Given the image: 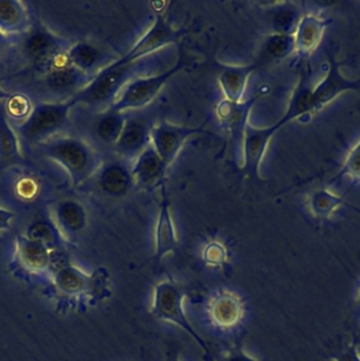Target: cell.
Returning a JSON list of instances; mask_svg holds the SVG:
<instances>
[{"instance_id": "1", "label": "cell", "mask_w": 360, "mask_h": 361, "mask_svg": "<svg viewBox=\"0 0 360 361\" xmlns=\"http://www.w3.org/2000/svg\"><path fill=\"white\" fill-rule=\"evenodd\" d=\"M44 155L67 172L73 187L88 180L99 170V157L90 145L76 137H57L47 141Z\"/></svg>"}, {"instance_id": "2", "label": "cell", "mask_w": 360, "mask_h": 361, "mask_svg": "<svg viewBox=\"0 0 360 361\" xmlns=\"http://www.w3.org/2000/svg\"><path fill=\"white\" fill-rule=\"evenodd\" d=\"M140 62L141 61L123 66H116L110 63L93 75L86 85L74 94L76 104L82 103L89 106H106V109H109L120 96L123 88L135 79L136 73L142 67Z\"/></svg>"}, {"instance_id": "3", "label": "cell", "mask_w": 360, "mask_h": 361, "mask_svg": "<svg viewBox=\"0 0 360 361\" xmlns=\"http://www.w3.org/2000/svg\"><path fill=\"white\" fill-rule=\"evenodd\" d=\"M76 105L73 97L61 102L38 103L19 126V134L29 142L48 140L65 128L70 111Z\"/></svg>"}, {"instance_id": "4", "label": "cell", "mask_w": 360, "mask_h": 361, "mask_svg": "<svg viewBox=\"0 0 360 361\" xmlns=\"http://www.w3.org/2000/svg\"><path fill=\"white\" fill-rule=\"evenodd\" d=\"M186 59L180 56L173 66L162 73L150 77L135 78L123 88L120 96L114 101L110 109L120 113H126L148 106L158 96L165 84L174 75L186 68Z\"/></svg>"}, {"instance_id": "5", "label": "cell", "mask_w": 360, "mask_h": 361, "mask_svg": "<svg viewBox=\"0 0 360 361\" xmlns=\"http://www.w3.org/2000/svg\"><path fill=\"white\" fill-rule=\"evenodd\" d=\"M184 295L179 287L169 281L159 283L155 286L152 297V314L158 319L174 324L184 329L188 335L194 339L199 348L209 354L210 350L207 341L198 335L188 322L184 310Z\"/></svg>"}, {"instance_id": "6", "label": "cell", "mask_w": 360, "mask_h": 361, "mask_svg": "<svg viewBox=\"0 0 360 361\" xmlns=\"http://www.w3.org/2000/svg\"><path fill=\"white\" fill-rule=\"evenodd\" d=\"M186 33V31L172 26L164 16L159 14L155 18L152 26L136 42L135 45L124 56L112 63L116 66H123L139 62L167 46L177 43Z\"/></svg>"}, {"instance_id": "7", "label": "cell", "mask_w": 360, "mask_h": 361, "mask_svg": "<svg viewBox=\"0 0 360 361\" xmlns=\"http://www.w3.org/2000/svg\"><path fill=\"white\" fill-rule=\"evenodd\" d=\"M203 126H177L162 121L152 126L150 145L167 169L175 161L186 141L196 135L205 134Z\"/></svg>"}, {"instance_id": "8", "label": "cell", "mask_w": 360, "mask_h": 361, "mask_svg": "<svg viewBox=\"0 0 360 361\" xmlns=\"http://www.w3.org/2000/svg\"><path fill=\"white\" fill-rule=\"evenodd\" d=\"M104 269L97 270L92 276L83 272L76 266L65 265L59 268L53 276L55 287L64 295H78L83 293L100 297L106 290V278Z\"/></svg>"}, {"instance_id": "9", "label": "cell", "mask_w": 360, "mask_h": 361, "mask_svg": "<svg viewBox=\"0 0 360 361\" xmlns=\"http://www.w3.org/2000/svg\"><path fill=\"white\" fill-rule=\"evenodd\" d=\"M281 128L277 123L266 128H256L248 123L241 140L243 168L253 178H258L260 166L273 135Z\"/></svg>"}, {"instance_id": "10", "label": "cell", "mask_w": 360, "mask_h": 361, "mask_svg": "<svg viewBox=\"0 0 360 361\" xmlns=\"http://www.w3.org/2000/svg\"><path fill=\"white\" fill-rule=\"evenodd\" d=\"M360 90V78L357 80L347 79L341 73L340 64L335 56L328 59V71L321 82L313 87V96L316 111L324 109L343 92Z\"/></svg>"}, {"instance_id": "11", "label": "cell", "mask_w": 360, "mask_h": 361, "mask_svg": "<svg viewBox=\"0 0 360 361\" xmlns=\"http://www.w3.org/2000/svg\"><path fill=\"white\" fill-rule=\"evenodd\" d=\"M152 126L143 117H127L124 128L114 145L116 153L126 159L135 160L150 145Z\"/></svg>"}, {"instance_id": "12", "label": "cell", "mask_w": 360, "mask_h": 361, "mask_svg": "<svg viewBox=\"0 0 360 361\" xmlns=\"http://www.w3.org/2000/svg\"><path fill=\"white\" fill-rule=\"evenodd\" d=\"M63 43L44 27H36L25 37L23 51L34 64L51 67L61 52Z\"/></svg>"}, {"instance_id": "13", "label": "cell", "mask_w": 360, "mask_h": 361, "mask_svg": "<svg viewBox=\"0 0 360 361\" xmlns=\"http://www.w3.org/2000/svg\"><path fill=\"white\" fill-rule=\"evenodd\" d=\"M160 187L161 200L155 227V257L158 261L169 253L173 252L178 245L177 234L169 209V200L164 183Z\"/></svg>"}, {"instance_id": "14", "label": "cell", "mask_w": 360, "mask_h": 361, "mask_svg": "<svg viewBox=\"0 0 360 361\" xmlns=\"http://www.w3.org/2000/svg\"><path fill=\"white\" fill-rule=\"evenodd\" d=\"M313 87L311 83V71L309 66H303L299 77L298 83L292 92V98L288 103L286 113L277 122L281 128L289 122L299 119L303 116L315 113L316 106L313 96Z\"/></svg>"}, {"instance_id": "15", "label": "cell", "mask_w": 360, "mask_h": 361, "mask_svg": "<svg viewBox=\"0 0 360 361\" xmlns=\"http://www.w3.org/2000/svg\"><path fill=\"white\" fill-rule=\"evenodd\" d=\"M328 25V20L313 14H306L301 18L294 30V39L296 52L302 60H308L321 44Z\"/></svg>"}, {"instance_id": "16", "label": "cell", "mask_w": 360, "mask_h": 361, "mask_svg": "<svg viewBox=\"0 0 360 361\" xmlns=\"http://www.w3.org/2000/svg\"><path fill=\"white\" fill-rule=\"evenodd\" d=\"M131 169L133 181L142 187L162 185L167 171V166L152 145L133 160Z\"/></svg>"}, {"instance_id": "17", "label": "cell", "mask_w": 360, "mask_h": 361, "mask_svg": "<svg viewBox=\"0 0 360 361\" xmlns=\"http://www.w3.org/2000/svg\"><path fill=\"white\" fill-rule=\"evenodd\" d=\"M258 68L256 63L241 66H227L218 75V83L224 100L231 103L243 102L250 75Z\"/></svg>"}, {"instance_id": "18", "label": "cell", "mask_w": 360, "mask_h": 361, "mask_svg": "<svg viewBox=\"0 0 360 361\" xmlns=\"http://www.w3.org/2000/svg\"><path fill=\"white\" fill-rule=\"evenodd\" d=\"M133 183L131 169L121 162H109L100 169L97 178L100 189L112 197L126 195Z\"/></svg>"}, {"instance_id": "19", "label": "cell", "mask_w": 360, "mask_h": 361, "mask_svg": "<svg viewBox=\"0 0 360 361\" xmlns=\"http://www.w3.org/2000/svg\"><path fill=\"white\" fill-rule=\"evenodd\" d=\"M17 259L25 269L42 272L50 267L51 255L48 245L25 236L17 240Z\"/></svg>"}, {"instance_id": "20", "label": "cell", "mask_w": 360, "mask_h": 361, "mask_svg": "<svg viewBox=\"0 0 360 361\" xmlns=\"http://www.w3.org/2000/svg\"><path fill=\"white\" fill-rule=\"evenodd\" d=\"M105 59V54L101 50L87 42L73 44L66 51V61L68 64L88 75L90 73L95 75L107 66Z\"/></svg>"}, {"instance_id": "21", "label": "cell", "mask_w": 360, "mask_h": 361, "mask_svg": "<svg viewBox=\"0 0 360 361\" xmlns=\"http://www.w3.org/2000/svg\"><path fill=\"white\" fill-rule=\"evenodd\" d=\"M86 77L88 75L80 73L66 61V64L59 65L49 71L44 83L49 90L55 94H71L73 92L76 94L90 80L91 77L89 79Z\"/></svg>"}, {"instance_id": "22", "label": "cell", "mask_w": 360, "mask_h": 361, "mask_svg": "<svg viewBox=\"0 0 360 361\" xmlns=\"http://www.w3.org/2000/svg\"><path fill=\"white\" fill-rule=\"evenodd\" d=\"M258 96L260 94L241 103H231L224 99V101L218 104L216 114L232 136H241L243 140L244 132L249 123L248 117L250 111L258 100Z\"/></svg>"}, {"instance_id": "23", "label": "cell", "mask_w": 360, "mask_h": 361, "mask_svg": "<svg viewBox=\"0 0 360 361\" xmlns=\"http://www.w3.org/2000/svg\"><path fill=\"white\" fill-rule=\"evenodd\" d=\"M296 52L294 35L271 33L263 42L258 52L256 64L263 65L281 62Z\"/></svg>"}, {"instance_id": "24", "label": "cell", "mask_w": 360, "mask_h": 361, "mask_svg": "<svg viewBox=\"0 0 360 361\" xmlns=\"http://www.w3.org/2000/svg\"><path fill=\"white\" fill-rule=\"evenodd\" d=\"M55 219L59 229L65 233L76 234L87 226V212L80 202L73 200L59 202L55 207Z\"/></svg>"}, {"instance_id": "25", "label": "cell", "mask_w": 360, "mask_h": 361, "mask_svg": "<svg viewBox=\"0 0 360 361\" xmlns=\"http://www.w3.org/2000/svg\"><path fill=\"white\" fill-rule=\"evenodd\" d=\"M210 314L216 324L222 327L236 325L243 316L241 302L231 293H220L211 302Z\"/></svg>"}, {"instance_id": "26", "label": "cell", "mask_w": 360, "mask_h": 361, "mask_svg": "<svg viewBox=\"0 0 360 361\" xmlns=\"http://www.w3.org/2000/svg\"><path fill=\"white\" fill-rule=\"evenodd\" d=\"M126 121L125 113L106 109L93 124V132L102 142L116 145Z\"/></svg>"}, {"instance_id": "27", "label": "cell", "mask_w": 360, "mask_h": 361, "mask_svg": "<svg viewBox=\"0 0 360 361\" xmlns=\"http://www.w3.org/2000/svg\"><path fill=\"white\" fill-rule=\"evenodd\" d=\"M27 12L23 4L14 0H0V31L13 35L27 28Z\"/></svg>"}, {"instance_id": "28", "label": "cell", "mask_w": 360, "mask_h": 361, "mask_svg": "<svg viewBox=\"0 0 360 361\" xmlns=\"http://www.w3.org/2000/svg\"><path fill=\"white\" fill-rule=\"evenodd\" d=\"M345 204L341 196L330 192V190L319 189L313 192L308 198V208L313 216L320 219H328L332 213Z\"/></svg>"}, {"instance_id": "29", "label": "cell", "mask_w": 360, "mask_h": 361, "mask_svg": "<svg viewBox=\"0 0 360 361\" xmlns=\"http://www.w3.org/2000/svg\"><path fill=\"white\" fill-rule=\"evenodd\" d=\"M302 16L294 6L289 4H281V7L275 8L271 13L272 33L294 35V30Z\"/></svg>"}, {"instance_id": "30", "label": "cell", "mask_w": 360, "mask_h": 361, "mask_svg": "<svg viewBox=\"0 0 360 361\" xmlns=\"http://www.w3.org/2000/svg\"><path fill=\"white\" fill-rule=\"evenodd\" d=\"M18 153L16 134L8 123L6 106L0 105V159H11Z\"/></svg>"}, {"instance_id": "31", "label": "cell", "mask_w": 360, "mask_h": 361, "mask_svg": "<svg viewBox=\"0 0 360 361\" xmlns=\"http://www.w3.org/2000/svg\"><path fill=\"white\" fill-rule=\"evenodd\" d=\"M27 236L33 240H40L48 246L49 244H52L59 240L57 228L47 221H37V223L33 224L28 230Z\"/></svg>"}, {"instance_id": "32", "label": "cell", "mask_w": 360, "mask_h": 361, "mask_svg": "<svg viewBox=\"0 0 360 361\" xmlns=\"http://www.w3.org/2000/svg\"><path fill=\"white\" fill-rule=\"evenodd\" d=\"M342 176H349L355 183H360V140L345 158L340 172L335 176V179Z\"/></svg>"}, {"instance_id": "33", "label": "cell", "mask_w": 360, "mask_h": 361, "mask_svg": "<svg viewBox=\"0 0 360 361\" xmlns=\"http://www.w3.org/2000/svg\"><path fill=\"white\" fill-rule=\"evenodd\" d=\"M6 101H8L6 105V113H10L13 117L27 118L31 111L29 100L23 94H14V96L12 94Z\"/></svg>"}, {"instance_id": "34", "label": "cell", "mask_w": 360, "mask_h": 361, "mask_svg": "<svg viewBox=\"0 0 360 361\" xmlns=\"http://www.w3.org/2000/svg\"><path fill=\"white\" fill-rule=\"evenodd\" d=\"M205 257L209 263H222L226 257V251L220 243L213 242L205 248Z\"/></svg>"}, {"instance_id": "35", "label": "cell", "mask_w": 360, "mask_h": 361, "mask_svg": "<svg viewBox=\"0 0 360 361\" xmlns=\"http://www.w3.org/2000/svg\"><path fill=\"white\" fill-rule=\"evenodd\" d=\"M336 361H360V354L356 344L347 346L336 357Z\"/></svg>"}, {"instance_id": "36", "label": "cell", "mask_w": 360, "mask_h": 361, "mask_svg": "<svg viewBox=\"0 0 360 361\" xmlns=\"http://www.w3.org/2000/svg\"><path fill=\"white\" fill-rule=\"evenodd\" d=\"M222 361H260L252 358L251 356L247 354L245 350L241 348H235L228 353Z\"/></svg>"}, {"instance_id": "37", "label": "cell", "mask_w": 360, "mask_h": 361, "mask_svg": "<svg viewBox=\"0 0 360 361\" xmlns=\"http://www.w3.org/2000/svg\"><path fill=\"white\" fill-rule=\"evenodd\" d=\"M14 217L15 214L12 211L0 208V231H2V230H8Z\"/></svg>"}, {"instance_id": "38", "label": "cell", "mask_w": 360, "mask_h": 361, "mask_svg": "<svg viewBox=\"0 0 360 361\" xmlns=\"http://www.w3.org/2000/svg\"><path fill=\"white\" fill-rule=\"evenodd\" d=\"M6 46V37L4 33L0 31V52L4 51V48Z\"/></svg>"}, {"instance_id": "39", "label": "cell", "mask_w": 360, "mask_h": 361, "mask_svg": "<svg viewBox=\"0 0 360 361\" xmlns=\"http://www.w3.org/2000/svg\"><path fill=\"white\" fill-rule=\"evenodd\" d=\"M11 96H12V94L4 92V90H2L1 88H0V101L8 100V99H10Z\"/></svg>"}, {"instance_id": "40", "label": "cell", "mask_w": 360, "mask_h": 361, "mask_svg": "<svg viewBox=\"0 0 360 361\" xmlns=\"http://www.w3.org/2000/svg\"><path fill=\"white\" fill-rule=\"evenodd\" d=\"M169 361H180L179 358H178V356L172 357L171 359H169Z\"/></svg>"}, {"instance_id": "41", "label": "cell", "mask_w": 360, "mask_h": 361, "mask_svg": "<svg viewBox=\"0 0 360 361\" xmlns=\"http://www.w3.org/2000/svg\"><path fill=\"white\" fill-rule=\"evenodd\" d=\"M358 304H359V306H360V291H359V295H358Z\"/></svg>"}]
</instances>
